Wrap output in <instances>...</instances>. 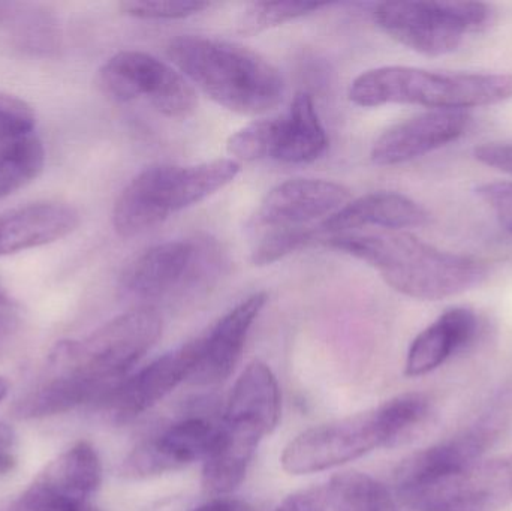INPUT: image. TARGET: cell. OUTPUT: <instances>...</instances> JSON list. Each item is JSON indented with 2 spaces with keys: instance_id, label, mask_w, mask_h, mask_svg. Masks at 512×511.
<instances>
[{
  "instance_id": "cell-5",
  "label": "cell",
  "mask_w": 512,
  "mask_h": 511,
  "mask_svg": "<svg viewBox=\"0 0 512 511\" xmlns=\"http://www.w3.org/2000/svg\"><path fill=\"white\" fill-rule=\"evenodd\" d=\"M240 173L236 159L194 165H152L120 192L113 209L114 230L134 237L162 224L230 185Z\"/></svg>"
},
{
  "instance_id": "cell-33",
  "label": "cell",
  "mask_w": 512,
  "mask_h": 511,
  "mask_svg": "<svg viewBox=\"0 0 512 511\" xmlns=\"http://www.w3.org/2000/svg\"><path fill=\"white\" fill-rule=\"evenodd\" d=\"M15 432L6 423H0V476L14 470L17 459L14 455Z\"/></svg>"
},
{
  "instance_id": "cell-8",
  "label": "cell",
  "mask_w": 512,
  "mask_h": 511,
  "mask_svg": "<svg viewBox=\"0 0 512 511\" xmlns=\"http://www.w3.org/2000/svg\"><path fill=\"white\" fill-rule=\"evenodd\" d=\"M412 511H499L512 503V453L462 470L396 486Z\"/></svg>"
},
{
  "instance_id": "cell-3",
  "label": "cell",
  "mask_w": 512,
  "mask_h": 511,
  "mask_svg": "<svg viewBox=\"0 0 512 511\" xmlns=\"http://www.w3.org/2000/svg\"><path fill=\"white\" fill-rule=\"evenodd\" d=\"M167 54L189 81L234 113H267L285 93L279 69L236 42L183 35L168 44Z\"/></svg>"
},
{
  "instance_id": "cell-27",
  "label": "cell",
  "mask_w": 512,
  "mask_h": 511,
  "mask_svg": "<svg viewBox=\"0 0 512 511\" xmlns=\"http://www.w3.org/2000/svg\"><path fill=\"white\" fill-rule=\"evenodd\" d=\"M321 230L316 228H274L268 236L256 245L252 252V263L255 266H267L292 252L300 251L319 239Z\"/></svg>"
},
{
  "instance_id": "cell-21",
  "label": "cell",
  "mask_w": 512,
  "mask_h": 511,
  "mask_svg": "<svg viewBox=\"0 0 512 511\" xmlns=\"http://www.w3.org/2000/svg\"><path fill=\"white\" fill-rule=\"evenodd\" d=\"M110 392L80 375L57 372L15 402L12 414L20 420L59 416L83 405L98 407Z\"/></svg>"
},
{
  "instance_id": "cell-37",
  "label": "cell",
  "mask_w": 512,
  "mask_h": 511,
  "mask_svg": "<svg viewBox=\"0 0 512 511\" xmlns=\"http://www.w3.org/2000/svg\"><path fill=\"white\" fill-rule=\"evenodd\" d=\"M9 392V384L8 381L5 380V378L0 377V404H2L3 399L8 396Z\"/></svg>"
},
{
  "instance_id": "cell-14",
  "label": "cell",
  "mask_w": 512,
  "mask_h": 511,
  "mask_svg": "<svg viewBox=\"0 0 512 511\" xmlns=\"http://www.w3.org/2000/svg\"><path fill=\"white\" fill-rule=\"evenodd\" d=\"M216 431L218 426L203 416L174 422L138 444L123 462L122 473L131 479H147L182 470L206 458Z\"/></svg>"
},
{
  "instance_id": "cell-34",
  "label": "cell",
  "mask_w": 512,
  "mask_h": 511,
  "mask_svg": "<svg viewBox=\"0 0 512 511\" xmlns=\"http://www.w3.org/2000/svg\"><path fill=\"white\" fill-rule=\"evenodd\" d=\"M195 511H255L248 503L233 498H216Z\"/></svg>"
},
{
  "instance_id": "cell-2",
  "label": "cell",
  "mask_w": 512,
  "mask_h": 511,
  "mask_svg": "<svg viewBox=\"0 0 512 511\" xmlns=\"http://www.w3.org/2000/svg\"><path fill=\"white\" fill-rule=\"evenodd\" d=\"M325 245L372 266L397 293L418 300L459 296L483 284L487 266L406 233L336 234Z\"/></svg>"
},
{
  "instance_id": "cell-19",
  "label": "cell",
  "mask_w": 512,
  "mask_h": 511,
  "mask_svg": "<svg viewBox=\"0 0 512 511\" xmlns=\"http://www.w3.org/2000/svg\"><path fill=\"white\" fill-rule=\"evenodd\" d=\"M480 333V320L471 309L453 308L424 329L409 347L405 374L423 377L466 350Z\"/></svg>"
},
{
  "instance_id": "cell-35",
  "label": "cell",
  "mask_w": 512,
  "mask_h": 511,
  "mask_svg": "<svg viewBox=\"0 0 512 511\" xmlns=\"http://www.w3.org/2000/svg\"><path fill=\"white\" fill-rule=\"evenodd\" d=\"M14 8V3L0 2V23L8 20L9 17H12V15L15 14Z\"/></svg>"
},
{
  "instance_id": "cell-1",
  "label": "cell",
  "mask_w": 512,
  "mask_h": 511,
  "mask_svg": "<svg viewBox=\"0 0 512 511\" xmlns=\"http://www.w3.org/2000/svg\"><path fill=\"white\" fill-rule=\"evenodd\" d=\"M430 416L429 396L405 393L373 410L303 432L285 447L280 464L292 476L331 470L373 450L408 443L429 422Z\"/></svg>"
},
{
  "instance_id": "cell-24",
  "label": "cell",
  "mask_w": 512,
  "mask_h": 511,
  "mask_svg": "<svg viewBox=\"0 0 512 511\" xmlns=\"http://www.w3.org/2000/svg\"><path fill=\"white\" fill-rule=\"evenodd\" d=\"M333 511H400L387 488L367 474L343 473L327 489Z\"/></svg>"
},
{
  "instance_id": "cell-26",
  "label": "cell",
  "mask_w": 512,
  "mask_h": 511,
  "mask_svg": "<svg viewBox=\"0 0 512 511\" xmlns=\"http://www.w3.org/2000/svg\"><path fill=\"white\" fill-rule=\"evenodd\" d=\"M0 511H99L90 500H78L60 494L33 480L18 497L0 503Z\"/></svg>"
},
{
  "instance_id": "cell-36",
  "label": "cell",
  "mask_w": 512,
  "mask_h": 511,
  "mask_svg": "<svg viewBox=\"0 0 512 511\" xmlns=\"http://www.w3.org/2000/svg\"><path fill=\"white\" fill-rule=\"evenodd\" d=\"M9 308H12L11 297H9L8 293H6V291L3 290L2 287H0V311H3V309H9Z\"/></svg>"
},
{
  "instance_id": "cell-20",
  "label": "cell",
  "mask_w": 512,
  "mask_h": 511,
  "mask_svg": "<svg viewBox=\"0 0 512 511\" xmlns=\"http://www.w3.org/2000/svg\"><path fill=\"white\" fill-rule=\"evenodd\" d=\"M429 222V213L417 201L397 192L379 191L349 201L330 218L324 219L322 233L340 234L364 227L387 230L423 227Z\"/></svg>"
},
{
  "instance_id": "cell-29",
  "label": "cell",
  "mask_w": 512,
  "mask_h": 511,
  "mask_svg": "<svg viewBox=\"0 0 512 511\" xmlns=\"http://www.w3.org/2000/svg\"><path fill=\"white\" fill-rule=\"evenodd\" d=\"M36 114L24 99L0 90V140L32 134Z\"/></svg>"
},
{
  "instance_id": "cell-22",
  "label": "cell",
  "mask_w": 512,
  "mask_h": 511,
  "mask_svg": "<svg viewBox=\"0 0 512 511\" xmlns=\"http://www.w3.org/2000/svg\"><path fill=\"white\" fill-rule=\"evenodd\" d=\"M35 480L68 497L90 500L101 488V459L92 444L78 441L51 461Z\"/></svg>"
},
{
  "instance_id": "cell-11",
  "label": "cell",
  "mask_w": 512,
  "mask_h": 511,
  "mask_svg": "<svg viewBox=\"0 0 512 511\" xmlns=\"http://www.w3.org/2000/svg\"><path fill=\"white\" fill-rule=\"evenodd\" d=\"M215 266L216 249L210 243L170 240L135 257L123 270L120 287L135 299H162L203 282Z\"/></svg>"
},
{
  "instance_id": "cell-13",
  "label": "cell",
  "mask_w": 512,
  "mask_h": 511,
  "mask_svg": "<svg viewBox=\"0 0 512 511\" xmlns=\"http://www.w3.org/2000/svg\"><path fill=\"white\" fill-rule=\"evenodd\" d=\"M201 339L189 342L159 357L132 377L125 378L98 405L116 423H128L146 413L173 392L186 378H191L198 357Z\"/></svg>"
},
{
  "instance_id": "cell-16",
  "label": "cell",
  "mask_w": 512,
  "mask_h": 511,
  "mask_svg": "<svg viewBox=\"0 0 512 511\" xmlns=\"http://www.w3.org/2000/svg\"><path fill=\"white\" fill-rule=\"evenodd\" d=\"M351 201L346 186L331 180L292 179L274 186L256 212L264 227L298 228L331 215Z\"/></svg>"
},
{
  "instance_id": "cell-28",
  "label": "cell",
  "mask_w": 512,
  "mask_h": 511,
  "mask_svg": "<svg viewBox=\"0 0 512 511\" xmlns=\"http://www.w3.org/2000/svg\"><path fill=\"white\" fill-rule=\"evenodd\" d=\"M207 2H122L120 11L129 17L140 18V20H180V18L191 17L200 14L204 9L209 8Z\"/></svg>"
},
{
  "instance_id": "cell-6",
  "label": "cell",
  "mask_w": 512,
  "mask_h": 511,
  "mask_svg": "<svg viewBox=\"0 0 512 511\" xmlns=\"http://www.w3.org/2000/svg\"><path fill=\"white\" fill-rule=\"evenodd\" d=\"M162 320L152 308L134 309L108 321L80 341H60L50 354L54 372L80 375L113 390L152 350Z\"/></svg>"
},
{
  "instance_id": "cell-17",
  "label": "cell",
  "mask_w": 512,
  "mask_h": 511,
  "mask_svg": "<svg viewBox=\"0 0 512 511\" xmlns=\"http://www.w3.org/2000/svg\"><path fill=\"white\" fill-rule=\"evenodd\" d=\"M267 303V294L255 293L225 314L201 339L200 357L191 380L215 386L233 374L242 357L251 327Z\"/></svg>"
},
{
  "instance_id": "cell-10",
  "label": "cell",
  "mask_w": 512,
  "mask_h": 511,
  "mask_svg": "<svg viewBox=\"0 0 512 511\" xmlns=\"http://www.w3.org/2000/svg\"><path fill=\"white\" fill-rule=\"evenodd\" d=\"M99 86L116 102L146 99L170 119H188L198 107L197 93L185 75L144 51L114 54L99 71Z\"/></svg>"
},
{
  "instance_id": "cell-31",
  "label": "cell",
  "mask_w": 512,
  "mask_h": 511,
  "mask_svg": "<svg viewBox=\"0 0 512 511\" xmlns=\"http://www.w3.org/2000/svg\"><path fill=\"white\" fill-rule=\"evenodd\" d=\"M474 156L481 164L512 176V144L487 143L475 147Z\"/></svg>"
},
{
  "instance_id": "cell-15",
  "label": "cell",
  "mask_w": 512,
  "mask_h": 511,
  "mask_svg": "<svg viewBox=\"0 0 512 511\" xmlns=\"http://www.w3.org/2000/svg\"><path fill=\"white\" fill-rule=\"evenodd\" d=\"M469 125L468 111L430 110L387 129L373 144L370 158L381 167L405 164L459 140Z\"/></svg>"
},
{
  "instance_id": "cell-9",
  "label": "cell",
  "mask_w": 512,
  "mask_h": 511,
  "mask_svg": "<svg viewBox=\"0 0 512 511\" xmlns=\"http://www.w3.org/2000/svg\"><path fill=\"white\" fill-rule=\"evenodd\" d=\"M327 144L312 96L297 93L286 113L249 123L231 135L227 149L239 161L309 164L324 155Z\"/></svg>"
},
{
  "instance_id": "cell-25",
  "label": "cell",
  "mask_w": 512,
  "mask_h": 511,
  "mask_svg": "<svg viewBox=\"0 0 512 511\" xmlns=\"http://www.w3.org/2000/svg\"><path fill=\"white\" fill-rule=\"evenodd\" d=\"M328 3L319 2H254L246 6L239 20V32L243 35H255L271 27L288 21L297 20L304 15L313 14L325 8Z\"/></svg>"
},
{
  "instance_id": "cell-32",
  "label": "cell",
  "mask_w": 512,
  "mask_h": 511,
  "mask_svg": "<svg viewBox=\"0 0 512 511\" xmlns=\"http://www.w3.org/2000/svg\"><path fill=\"white\" fill-rule=\"evenodd\" d=\"M327 506V491L322 488H312L286 498L276 511H325Z\"/></svg>"
},
{
  "instance_id": "cell-7",
  "label": "cell",
  "mask_w": 512,
  "mask_h": 511,
  "mask_svg": "<svg viewBox=\"0 0 512 511\" xmlns=\"http://www.w3.org/2000/svg\"><path fill=\"white\" fill-rule=\"evenodd\" d=\"M376 24L391 38L417 53L444 56L462 45L468 33L478 32L492 18L481 2H387L373 11Z\"/></svg>"
},
{
  "instance_id": "cell-30",
  "label": "cell",
  "mask_w": 512,
  "mask_h": 511,
  "mask_svg": "<svg viewBox=\"0 0 512 511\" xmlns=\"http://www.w3.org/2000/svg\"><path fill=\"white\" fill-rule=\"evenodd\" d=\"M477 195L512 236V182L483 183L478 186Z\"/></svg>"
},
{
  "instance_id": "cell-4",
  "label": "cell",
  "mask_w": 512,
  "mask_h": 511,
  "mask_svg": "<svg viewBox=\"0 0 512 511\" xmlns=\"http://www.w3.org/2000/svg\"><path fill=\"white\" fill-rule=\"evenodd\" d=\"M511 98L512 74L436 72L412 66L369 69L349 87V99L366 108L403 104L466 111Z\"/></svg>"
},
{
  "instance_id": "cell-18",
  "label": "cell",
  "mask_w": 512,
  "mask_h": 511,
  "mask_svg": "<svg viewBox=\"0 0 512 511\" xmlns=\"http://www.w3.org/2000/svg\"><path fill=\"white\" fill-rule=\"evenodd\" d=\"M78 225V210L57 201L27 204L0 213V258L65 239Z\"/></svg>"
},
{
  "instance_id": "cell-12",
  "label": "cell",
  "mask_w": 512,
  "mask_h": 511,
  "mask_svg": "<svg viewBox=\"0 0 512 511\" xmlns=\"http://www.w3.org/2000/svg\"><path fill=\"white\" fill-rule=\"evenodd\" d=\"M512 423V390L501 393L474 423L444 443L406 458L394 474V485L432 479L481 461Z\"/></svg>"
},
{
  "instance_id": "cell-23",
  "label": "cell",
  "mask_w": 512,
  "mask_h": 511,
  "mask_svg": "<svg viewBox=\"0 0 512 511\" xmlns=\"http://www.w3.org/2000/svg\"><path fill=\"white\" fill-rule=\"evenodd\" d=\"M44 165V146L35 132L0 140V200L32 183Z\"/></svg>"
}]
</instances>
